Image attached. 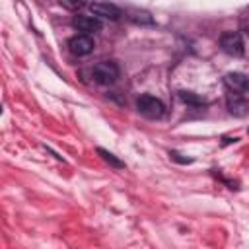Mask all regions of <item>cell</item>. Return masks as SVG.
I'll return each mask as SVG.
<instances>
[{
  "label": "cell",
  "mask_w": 249,
  "mask_h": 249,
  "mask_svg": "<svg viewBox=\"0 0 249 249\" xmlns=\"http://www.w3.org/2000/svg\"><path fill=\"white\" fill-rule=\"evenodd\" d=\"M91 76L97 84L101 86H111L117 82L119 78V66L111 60H103V62H97L93 68H91Z\"/></svg>",
  "instance_id": "cell-1"
},
{
  "label": "cell",
  "mask_w": 249,
  "mask_h": 249,
  "mask_svg": "<svg viewBox=\"0 0 249 249\" xmlns=\"http://www.w3.org/2000/svg\"><path fill=\"white\" fill-rule=\"evenodd\" d=\"M136 109H138V113L144 115L146 119H160V117L163 115V111H165L163 103H161L158 97L148 95V93H144V95H140V97L136 99Z\"/></svg>",
  "instance_id": "cell-2"
},
{
  "label": "cell",
  "mask_w": 249,
  "mask_h": 249,
  "mask_svg": "<svg viewBox=\"0 0 249 249\" xmlns=\"http://www.w3.org/2000/svg\"><path fill=\"white\" fill-rule=\"evenodd\" d=\"M220 47L224 53L231 54V56H241L245 53V47H243V39L237 31H228L220 37Z\"/></svg>",
  "instance_id": "cell-3"
},
{
  "label": "cell",
  "mask_w": 249,
  "mask_h": 249,
  "mask_svg": "<svg viewBox=\"0 0 249 249\" xmlns=\"http://www.w3.org/2000/svg\"><path fill=\"white\" fill-rule=\"evenodd\" d=\"M72 27H76L78 31H82V35H89V33L99 31L103 27V23L95 16H76L72 19Z\"/></svg>",
  "instance_id": "cell-4"
},
{
  "label": "cell",
  "mask_w": 249,
  "mask_h": 249,
  "mask_svg": "<svg viewBox=\"0 0 249 249\" xmlns=\"http://www.w3.org/2000/svg\"><path fill=\"white\" fill-rule=\"evenodd\" d=\"M93 39L89 35H74L70 41H68V49L72 54L76 56H86L93 51Z\"/></svg>",
  "instance_id": "cell-5"
},
{
  "label": "cell",
  "mask_w": 249,
  "mask_h": 249,
  "mask_svg": "<svg viewBox=\"0 0 249 249\" xmlns=\"http://www.w3.org/2000/svg\"><path fill=\"white\" fill-rule=\"evenodd\" d=\"M89 10L95 18H109V19H119L121 18V8H117L115 4H105V2H93L89 4Z\"/></svg>",
  "instance_id": "cell-6"
},
{
  "label": "cell",
  "mask_w": 249,
  "mask_h": 249,
  "mask_svg": "<svg viewBox=\"0 0 249 249\" xmlns=\"http://www.w3.org/2000/svg\"><path fill=\"white\" fill-rule=\"evenodd\" d=\"M228 111L233 117H247L249 115V101L245 97H241L239 93L228 95Z\"/></svg>",
  "instance_id": "cell-7"
},
{
  "label": "cell",
  "mask_w": 249,
  "mask_h": 249,
  "mask_svg": "<svg viewBox=\"0 0 249 249\" xmlns=\"http://www.w3.org/2000/svg\"><path fill=\"white\" fill-rule=\"evenodd\" d=\"M224 82H226V86H228L230 89L239 91V93L249 89V78H247L245 74H241V72H230V74H226Z\"/></svg>",
  "instance_id": "cell-8"
},
{
  "label": "cell",
  "mask_w": 249,
  "mask_h": 249,
  "mask_svg": "<svg viewBox=\"0 0 249 249\" xmlns=\"http://www.w3.org/2000/svg\"><path fill=\"white\" fill-rule=\"evenodd\" d=\"M97 154H99L101 160L107 161L111 167H115V169H123V167H124V161H121L119 158H115V154H111L109 150H105V148H97Z\"/></svg>",
  "instance_id": "cell-9"
},
{
  "label": "cell",
  "mask_w": 249,
  "mask_h": 249,
  "mask_svg": "<svg viewBox=\"0 0 249 249\" xmlns=\"http://www.w3.org/2000/svg\"><path fill=\"white\" fill-rule=\"evenodd\" d=\"M179 99L185 101V103H191V105H202L204 103L202 97H198V95H195L191 91H179Z\"/></svg>",
  "instance_id": "cell-10"
},
{
  "label": "cell",
  "mask_w": 249,
  "mask_h": 249,
  "mask_svg": "<svg viewBox=\"0 0 249 249\" xmlns=\"http://www.w3.org/2000/svg\"><path fill=\"white\" fill-rule=\"evenodd\" d=\"M132 14H134V16H130V19H134V21H142V23H152V18H150V14H148V12H138V10H134Z\"/></svg>",
  "instance_id": "cell-11"
},
{
  "label": "cell",
  "mask_w": 249,
  "mask_h": 249,
  "mask_svg": "<svg viewBox=\"0 0 249 249\" xmlns=\"http://www.w3.org/2000/svg\"><path fill=\"white\" fill-rule=\"evenodd\" d=\"M169 156H171L175 161H181V163H191V161H193L191 158H181V154H177V152H169Z\"/></svg>",
  "instance_id": "cell-12"
},
{
  "label": "cell",
  "mask_w": 249,
  "mask_h": 249,
  "mask_svg": "<svg viewBox=\"0 0 249 249\" xmlns=\"http://www.w3.org/2000/svg\"><path fill=\"white\" fill-rule=\"evenodd\" d=\"M241 27H243V31L249 35V16H247V18H243V21H241Z\"/></svg>",
  "instance_id": "cell-13"
},
{
  "label": "cell",
  "mask_w": 249,
  "mask_h": 249,
  "mask_svg": "<svg viewBox=\"0 0 249 249\" xmlns=\"http://www.w3.org/2000/svg\"><path fill=\"white\" fill-rule=\"evenodd\" d=\"M247 134H249V128H247Z\"/></svg>",
  "instance_id": "cell-14"
}]
</instances>
